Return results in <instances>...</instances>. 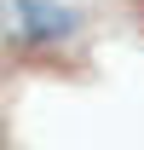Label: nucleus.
Listing matches in <instances>:
<instances>
[{"mask_svg": "<svg viewBox=\"0 0 144 150\" xmlns=\"http://www.w3.org/2000/svg\"><path fill=\"white\" fill-rule=\"evenodd\" d=\"M18 18H23V40H35V46L64 40V35L81 29V18L69 6H52V0H18Z\"/></svg>", "mask_w": 144, "mask_h": 150, "instance_id": "obj_1", "label": "nucleus"}, {"mask_svg": "<svg viewBox=\"0 0 144 150\" xmlns=\"http://www.w3.org/2000/svg\"><path fill=\"white\" fill-rule=\"evenodd\" d=\"M0 150H6V121H0Z\"/></svg>", "mask_w": 144, "mask_h": 150, "instance_id": "obj_2", "label": "nucleus"}]
</instances>
